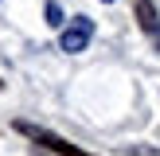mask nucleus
I'll return each mask as SVG.
<instances>
[{
  "label": "nucleus",
  "mask_w": 160,
  "mask_h": 156,
  "mask_svg": "<svg viewBox=\"0 0 160 156\" xmlns=\"http://www.w3.org/2000/svg\"><path fill=\"white\" fill-rule=\"evenodd\" d=\"M137 23L145 27V35L152 39V43L160 47V16L152 8V0H137Z\"/></svg>",
  "instance_id": "obj_3"
},
{
  "label": "nucleus",
  "mask_w": 160,
  "mask_h": 156,
  "mask_svg": "<svg viewBox=\"0 0 160 156\" xmlns=\"http://www.w3.org/2000/svg\"><path fill=\"white\" fill-rule=\"evenodd\" d=\"M16 129H20L23 137H31L35 144H43V148H51V152H59V156H90V152H82L78 144H67L62 137H55V133L39 129V125H28V121H16Z\"/></svg>",
  "instance_id": "obj_1"
},
{
  "label": "nucleus",
  "mask_w": 160,
  "mask_h": 156,
  "mask_svg": "<svg viewBox=\"0 0 160 156\" xmlns=\"http://www.w3.org/2000/svg\"><path fill=\"white\" fill-rule=\"evenodd\" d=\"M0 86H4V82H0Z\"/></svg>",
  "instance_id": "obj_6"
},
{
  "label": "nucleus",
  "mask_w": 160,
  "mask_h": 156,
  "mask_svg": "<svg viewBox=\"0 0 160 156\" xmlns=\"http://www.w3.org/2000/svg\"><path fill=\"white\" fill-rule=\"evenodd\" d=\"M90 39H94V20L78 16V20H70V27H62L59 47H62L67 55H78V51H86V47H90Z\"/></svg>",
  "instance_id": "obj_2"
},
{
  "label": "nucleus",
  "mask_w": 160,
  "mask_h": 156,
  "mask_svg": "<svg viewBox=\"0 0 160 156\" xmlns=\"http://www.w3.org/2000/svg\"><path fill=\"white\" fill-rule=\"evenodd\" d=\"M47 23H51V27H59V23H62V8L55 4V0H47Z\"/></svg>",
  "instance_id": "obj_4"
},
{
  "label": "nucleus",
  "mask_w": 160,
  "mask_h": 156,
  "mask_svg": "<svg viewBox=\"0 0 160 156\" xmlns=\"http://www.w3.org/2000/svg\"><path fill=\"white\" fill-rule=\"evenodd\" d=\"M106 4H109V0H106Z\"/></svg>",
  "instance_id": "obj_5"
}]
</instances>
